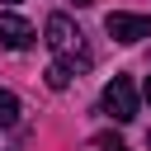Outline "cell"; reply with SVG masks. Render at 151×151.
Returning <instances> with one entry per match:
<instances>
[{
  "mask_svg": "<svg viewBox=\"0 0 151 151\" xmlns=\"http://www.w3.org/2000/svg\"><path fill=\"white\" fill-rule=\"evenodd\" d=\"M94 146H99V151H127V146H123V137H113V132H99V137H94Z\"/></svg>",
  "mask_w": 151,
  "mask_h": 151,
  "instance_id": "52a82bcc",
  "label": "cell"
},
{
  "mask_svg": "<svg viewBox=\"0 0 151 151\" xmlns=\"http://www.w3.org/2000/svg\"><path fill=\"white\" fill-rule=\"evenodd\" d=\"M47 47H52V52H57V61H66L71 71H90L85 33H80L66 14H52V19H47Z\"/></svg>",
  "mask_w": 151,
  "mask_h": 151,
  "instance_id": "6da1fadb",
  "label": "cell"
},
{
  "mask_svg": "<svg viewBox=\"0 0 151 151\" xmlns=\"http://www.w3.org/2000/svg\"><path fill=\"white\" fill-rule=\"evenodd\" d=\"M104 28H109L113 42H142V38H151V19H146V14H123V9H113V14L104 19Z\"/></svg>",
  "mask_w": 151,
  "mask_h": 151,
  "instance_id": "3957f363",
  "label": "cell"
},
{
  "mask_svg": "<svg viewBox=\"0 0 151 151\" xmlns=\"http://www.w3.org/2000/svg\"><path fill=\"white\" fill-rule=\"evenodd\" d=\"M9 5H14V0H9Z\"/></svg>",
  "mask_w": 151,
  "mask_h": 151,
  "instance_id": "8fae6325",
  "label": "cell"
},
{
  "mask_svg": "<svg viewBox=\"0 0 151 151\" xmlns=\"http://www.w3.org/2000/svg\"><path fill=\"white\" fill-rule=\"evenodd\" d=\"M0 42H5L9 52H24V47L33 42V24L19 19L14 9H0Z\"/></svg>",
  "mask_w": 151,
  "mask_h": 151,
  "instance_id": "277c9868",
  "label": "cell"
},
{
  "mask_svg": "<svg viewBox=\"0 0 151 151\" xmlns=\"http://www.w3.org/2000/svg\"><path fill=\"white\" fill-rule=\"evenodd\" d=\"M71 76H76V71H71L66 61H52V66H47V85H52V90H66Z\"/></svg>",
  "mask_w": 151,
  "mask_h": 151,
  "instance_id": "8992f818",
  "label": "cell"
},
{
  "mask_svg": "<svg viewBox=\"0 0 151 151\" xmlns=\"http://www.w3.org/2000/svg\"><path fill=\"white\" fill-rule=\"evenodd\" d=\"M146 146H151V132H146Z\"/></svg>",
  "mask_w": 151,
  "mask_h": 151,
  "instance_id": "30bf717a",
  "label": "cell"
},
{
  "mask_svg": "<svg viewBox=\"0 0 151 151\" xmlns=\"http://www.w3.org/2000/svg\"><path fill=\"white\" fill-rule=\"evenodd\" d=\"M76 5H94V0H76Z\"/></svg>",
  "mask_w": 151,
  "mask_h": 151,
  "instance_id": "9c48e42d",
  "label": "cell"
},
{
  "mask_svg": "<svg viewBox=\"0 0 151 151\" xmlns=\"http://www.w3.org/2000/svg\"><path fill=\"white\" fill-rule=\"evenodd\" d=\"M14 123H19V94L0 90V127H14Z\"/></svg>",
  "mask_w": 151,
  "mask_h": 151,
  "instance_id": "5b68a950",
  "label": "cell"
},
{
  "mask_svg": "<svg viewBox=\"0 0 151 151\" xmlns=\"http://www.w3.org/2000/svg\"><path fill=\"white\" fill-rule=\"evenodd\" d=\"M142 94H146V99H151V76H146V85H142Z\"/></svg>",
  "mask_w": 151,
  "mask_h": 151,
  "instance_id": "ba28073f",
  "label": "cell"
},
{
  "mask_svg": "<svg viewBox=\"0 0 151 151\" xmlns=\"http://www.w3.org/2000/svg\"><path fill=\"white\" fill-rule=\"evenodd\" d=\"M104 113H109L113 123H132V118H137V85H132L127 76H113V80L104 85Z\"/></svg>",
  "mask_w": 151,
  "mask_h": 151,
  "instance_id": "7a4b0ae2",
  "label": "cell"
}]
</instances>
